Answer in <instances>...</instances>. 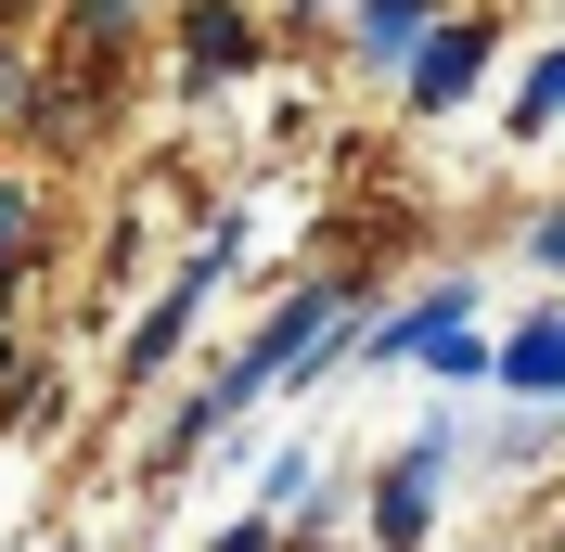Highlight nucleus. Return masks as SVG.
Returning <instances> with one entry per match:
<instances>
[{
    "instance_id": "1",
    "label": "nucleus",
    "mask_w": 565,
    "mask_h": 552,
    "mask_svg": "<svg viewBox=\"0 0 565 552\" xmlns=\"http://www.w3.org/2000/svg\"><path fill=\"white\" fill-rule=\"evenodd\" d=\"M218 270H232V232H206L193 257H180V283H168V296H154V309L129 321V347H116V360H129V373H154V360H168V347L193 335V309L218 296Z\"/></svg>"
},
{
    "instance_id": "2",
    "label": "nucleus",
    "mask_w": 565,
    "mask_h": 552,
    "mask_svg": "<svg viewBox=\"0 0 565 552\" xmlns=\"http://www.w3.org/2000/svg\"><path fill=\"white\" fill-rule=\"evenodd\" d=\"M437 476H450V437H412L386 463V488H373V540H386V552H412L424 527H437Z\"/></svg>"
},
{
    "instance_id": "3",
    "label": "nucleus",
    "mask_w": 565,
    "mask_h": 552,
    "mask_svg": "<svg viewBox=\"0 0 565 552\" xmlns=\"http://www.w3.org/2000/svg\"><path fill=\"white\" fill-rule=\"evenodd\" d=\"M257 65V26L232 0H180V91H218V77Z\"/></svg>"
},
{
    "instance_id": "4",
    "label": "nucleus",
    "mask_w": 565,
    "mask_h": 552,
    "mask_svg": "<svg viewBox=\"0 0 565 552\" xmlns=\"http://www.w3.org/2000/svg\"><path fill=\"white\" fill-rule=\"evenodd\" d=\"M398 77H412V104H424V116H437V104H462V91L489 77V26H437Z\"/></svg>"
},
{
    "instance_id": "5",
    "label": "nucleus",
    "mask_w": 565,
    "mask_h": 552,
    "mask_svg": "<svg viewBox=\"0 0 565 552\" xmlns=\"http://www.w3.org/2000/svg\"><path fill=\"white\" fill-rule=\"evenodd\" d=\"M462 309H476V283H424V309H398V321H373V360H424V347H450L462 335Z\"/></svg>"
},
{
    "instance_id": "6",
    "label": "nucleus",
    "mask_w": 565,
    "mask_h": 552,
    "mask_svg": "<svg viewBox=\"0 0 565 552\" xmlns=\"http://www.w3.org/2000/svg\"><path fill=\"white\" fill-rule=\"evenodd\" d=\"M424 39H437V0H360V52L373 65H412Z\"/></svg>"
},
{
    "instance_id": "7",
    "label": "nucleus",
    "mask_w": 565,
    "mask_h": 552,
    "mask_svg": "<svg viewBox=\"0 0 565 552\" xmlns=\"http://www.w3.org/2000/svg\"><path fill=\"white\" fill-rule=\"evenodd\" d=\"M489 373H501V385H527V399H565V321H527V335L501 347Z\"/></svg>"
},
{
    "instance_id": "8",
    "label": "nucleus",
    "mask_w": 565,
    "mask_h": 552,
    "mask_svg": "<svg viewBox=\"0 0 565 552\" xmlns=\"http://www.w3.org/2000/svg\"><path fill=\"white\" fill-rule=\"evenodd\" d=\"M129 26H141V0H77V65H65V77H90Z\"/></svg>"
},
{
    "instance_id": "9",
    "label": "nucleus",
    "mask_w": 565,
    "mask_h": 552,
    "mask_svg": "<svg viewBox=\"0 0 565 552\" xmlns=\"http://www.w3.org/2000/svg\"><path fill=\"white\" fill-rule=\"evenodd\" d=\"M26 244H39V193L0 180V296H13V270H26Z\"/></svg>"
},
{
    "instance_id": "10",
    "label": "nucleus",
    "mask_w": 565,
    "mask_h": 552,
    "mask_svg": "<svg viewBox=\"0 0 565 552\" xmlns=\"http://www.w3.org/2000/svg\"><path fill=\"white\" fill-rule=\"evenodd\" d=\"M553 116H565V52H540L527 91H514V129H553Z\"/></svg>"
},
{
    "instance_id": "11",
    "label": "nucleus",
    "mask_w": 565,
    "mask_h": 552,
    "mask_svg": "<svg viewBox=\"0 0 565 552\" xmlns=\"http://www.w3.org/2000/svg\"><path fill=\"white\" fill-rule=\"evenodd\" d=\"M282 501H309V449H282L270 476H257V514H282Z\"/></svg>"
},
{
    "instance_id": "12",
    "label": "nucleus",
    "mask_w": 565,
    "mask_h": 552,
    "mask_svg": "<svg viewBox=\"0 0 565 552\" xmlns=\"http://www.w3.org/2000/svg\"><path fill=\"white\" fill-rule=\"evenodd\" d=\"M206 552H270V514H245V527H218Z\"/></svg>"
},
{
    "instance_id": "13",
    "label": "nucleus",
    "mask_w": 565,
    "mask_h": 552,
    "mask_svg": "<svg viewBox=\"0 0 565 552\" xmlns=\"http://www.w3.org/2000/svg\"><path fill=\"white\" fill-rule=\"evenodd\" d=\"M540 270H565V219H540Z\"/></svg>"
},
{
    "instance_id": "14",
    "label": "nucleus",
    "mask_w": 565,
    "mask_h": 552,
    "mask_svg": "<svg viewBox=\"0 0 565 552\" xmlns=\"http://www.w3.org/2000/svg\"><path fill=\"white\" fill-rule=\"evenodd\" d=\"M0 385H13V335H0Z\"/></svg>"
}]
</instances>
